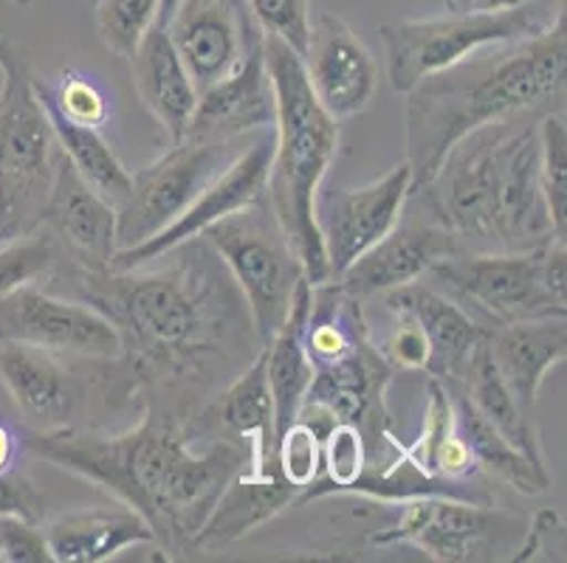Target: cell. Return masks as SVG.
Returning a JSON list of instances; mask_svg holds the SVG:
<instances>
[{"label":"cell","instance_id":"cell-41","mask_svg":"<svg viewBox=\"0 0 567 563\" xmlns=\"http://www.w3.org/2000/svg\"><path fill=\"white\" fill-rule=\"evenodd\" d=\"M565 268H567L565 240H556L554 237L543 251V279H545V288H548L556 299H561V302H565L567 296Z\"/></svg>","mask_w":567,"mask_h":563},{"label":"cell","instance_id":"cell-29","mask_svg":"<svg viewBox=\"0 0 567 563\" xmlns=\"http://www.w3.org/2000/svg\"><path fill=\"white\" fill-rule=\"evenodd\" d=\"M446 389H450L452 403H455L457 431L466 440L468 451H472L474 462H477V471H486L488 477L508 484V488H514L523 496L545 493L550 484L548 468H536L517 448L508 446L503 440V434L481 411L474 409L472 400L463 395L461 386L446 384Z\"/></svg>","mask_w":567,"mask_h":563},{"label":"cell","instance_id":"cell-22","mask_svg":"<svg viewBox=\"0 0 567 563\" xmlns=\"http://www.w3.org/2000/svg\"><path fill=\"white\" fill-rule=\"evenodd\" d=\"M384 302L390 310H406L424 327L426 341H430L426 372L432 378L443 384H461L472 364L474 350L486 335V327L452 296L437 288L417 285V282L386 291Z\"/></svg>","mask_w":567,"mask_h":563},{"label":"cell","instance_id":"cell-26","mask_svg":"<svg viewBox=\"0 0 567 563\" xmlns=\"http://www.w3.org/2000/svg\"><path fill=\"white\" fill-rule=\"evenodd\" d=\"M297 499H300V488L286 482L277 468L268 473H249L246 468H240L220 490L213 513L206 515L189 550H224V546L255 533L257 526L277 519L282 510L297 504Z\"/></svg>","mask_w":567,"mask_h":563},{"label":"cell","instance_id":"cell-2","mask_svg":"<svg viewBox=\"0 0 567 563\" xmlns=\"http://www.w3.org/2000/svg\"><path fill=\"white\" fill-rule=\"evenodd\" d=\"M224 277L204 260H182L162 271H74L71 288L116 324L133 384H173L200 375L220 358L237 304Z\"/></svg>","mask_w":567,"mask_h":563},{"label":"cell","instance_id":"cell-40","mask_svg":"<svg viewBox=\"0 0 567 563\" xmlns=\"http://www.w3.org/2000/svg\"><path fill=\"white\" fill-rule=\"evenodd\" d=\"M0 515H23L34 524L45 519V496L20 468L0 473Z\"/></svg>","mask_w":567,"mask_h":563},{"label":"cell","instance_id":"cell-20","mask_svg":"<svg viewBox=\"0 0 567 563\" xmlns=\"http://www.w3.org/2000/svg\"><path fill=\"white\" fill-rule=\"evenodd\" d=\"M262 38L257 34L240 56L235 69L215 85L198 93L193 124L187 136L193 138H240L260 131H275V87L266 71Z\"/></svg>","mask_w":567,"mask_h":563},{"label":"cell","instance_id":"cell-33","mask_svg":"<svg viewBox=\"0 0 567 563\" xmlns=\"http://www.w3.org/2000/svg\"><path fill=\"white\" fill-rule=\"evenodd\" d=\"M96 31L107 51L131 56L162 14V0H96Z\"/></svg>","mask_w":567,"mask_h":563},{"label":"cell","instance_id":"cell-39","mask_svg":"<svg viewBox=\"0 0 567 563\" xmlns=\"http://www.w3.org/2000/svg\"><path fill=\"white\" fill-rule=\"evenodd\" d=\"M0 561L49 563L51 552L40 524L23 515H0Z\"/></svg>","mask_w":567,"mask_h":563},{"label":"cell","instance_id":"cell-17","mask_svg":"<svg viewBox=\"0 0 567 563\" xmlns=\"http://www.w3.org/2000/svg\"><path fill=\"white\" fill-rule=\"evenodd\" d=\"M0 384L32 431L80 426L87 397L63 355L20 341H0Z\"/></svg>","mask_w":567,"mask_h":563},{"label":"cell","instance_id":"cell-36","mask_svg":"<svg viewBox=\"0 0 567 563\" xmlns=\"http://www.w3.org/2000/svg\"><path fill=\"white\" fill-rule=\"evenodd\" d=\"M277 471L300 493L322 473V437L308 423L293 420L277 437Z\"/></svg>","mask_w":567,"mask_h":563},{"label":"cell","instance_id":"cell-18","mask_svg":"<svg viewBox=\"0 0 567 563\" xmlns=\"http://www.w3.org/2000/svg\"><path fill=\"white\" fill-rule=\"evenodd\" d=\"M40 229L51 237L56 254L63 251L74 271H111L118 251L116 209L82 180L65 155L56 167Z\"/></svg>","mask_w":567,"mask_h":563},{"label":"cell","instance_id":"cell-9","mask_svg":"<svg viewBox=\"0 0 567 563\" xmlns=\"http://www.w3.org/2000/svg\"><path fill=\"white\" fill-rule=\"evenodd\" d=\"M262 133V131H260ZM260 133L240 138H182L151 167L131 175L127 198L116 206L118 251L151 240L184 215L206 186L231 167Z\"/></svg>","mask_w":567,"mask_h":563},{"label":"cell","instance_id":"cell-34","mask_svg":"<svg viewBox=\"0 0 567 563\" xmlns=\"http://www.w3.org/2000/svg\"><path fill=\"white\" fill-rule=\"evenodd\" d=\"M56 260H60V254H56L54 242L43 229L29 237H20V240L3 242L0 246V296L49 277Z\"/></svg>","mask_w":567,"mask_h":563},{"label":"cell","instance_id":"cell-3","mask_svg":"<svg viewBox=\"0 0 567 563\" xmlns=\"http://www.w3.org/2000/svg\"><path fill=\"white\" fill-rule=\"evenodd\" d=\"M565 9L519 43L483 49L412 85L406 96V164L412 192L430 184L461 138L503 118L536 113L565 93Z\"/></svg>","mask_w":567,"mask_h":563},{"label":"cell","instance_id":"cell-10","mask_svg":"<svg viewBox=\"0 0 567 563\" xmlns=\"http://www.w3.org/2000/svg\"><path fill=\"white\" fill-rule=\"evenodd\" d=\"M545 246L530 251H457L437 262L430 277L474 319L483 316V327L565 316V302L545 288Z\"/></svg>","mask_w":567,"mask_h":563},{"label":"cell","instance_id":"cell-23","mask_svg":"<svg viewBox=\"0 0 567 563\" xmlns=\"http://www.w3.org/2000/svg\"><path fill=\"white\" fill-rule=\"evenodd\" d=\"M486 347L499 378L519 406L534 415L548 372L567 358L565 316L494 324L486 327Z\"/></svg>","mask_w":567,"mask_h":563},{"label":"cell","instance_id":"cell-46","mask_svg":"<svg viewBox=\"0 0 567 563\" xmlns=\"http://www.w3.org/2000/svg\"><path fill=\"white\" fill-rule=\"evenodd\" d=\"M543 3H559V0H543Z\"/></svg>","mask_w":567,"mask_h":563},{"label":"cell","instance_id":"cell-30","mask_svg":"<svg viewBox=\"0 0 567 563\" xmlns=\"http://www.w3.org/2000/svg\"><path fill=\"white\" fill-rule=\"evenodd\" d=\"M40 105H43V102H40ZM43 111L51 124V131H54L56 144H60L63 155L71 161V167L82 175V180H85L94 192H100L102 198L116 209V206L127 198L131 173L125 169V164L118 161L113 147L105 142V136H102L96 127H85V124L71 122L63 113H56L54 107L43 105Z\"/></svg>","mask_w":567,"mask_h":563},{"label":"cell","instance_id":"cell-5","mask_svg":"<svg viewBox=\"0 0 567 563\" xmlns=\"http://www.w3.org/2000/svg\"><path fill=\"white\" fill-rule=\"evenodd\" d=\"M266 71L275 87V153L268 164L266 200L300 257L313 288L331 282L313 200L339 147V122L313 100L302 56L277 38H262Z\"/></svg>","mask_w":567,"mask_h":563},{"label":"cell","instance_id":"cell-44","mask_svg":"<svg viewBox=\"0 0 567 563\" xmlns=\"http://www.w3.org/2000/svg\"><path fill=\"white\" fill-rule=\"evenodd\" d=\"M175 3H178V0H162V14H158V23H167L169 20V14L175 12Z\"/></svg>","mask_w":567,"mask_h":563},{"label":"cell","instance_id":"cell-11","mask_svg":"<svg viewBox=\"0 0 567 563\" xmlns=\"http://www.w3.org/2000/svg\"><path fill=\"white\" fill-rule=\"evenodd\" d=\"M519 519L494 504H474L450 496H421L399 502V513L390 526L373 530L370 544H412L432 561L472 563L494 561L499 552L512 550Z\"/></svg>","mask_w":567,"mask_h":563},{"label":"cell","instance_id":"cell-4","mask_svg":"<svg viewBox=\"0 0 567 563\" xmlns=\"http://www.w3.org/2000/svg\"><path fill=\"white\" fill-rule=\"evenodd\" d=\"M536 122L514 116L468 133L412 192L461 251H530L556 237L539 186Z\"/></svg>","mask_w":567,"mask_h":563},{"label":"cell","instance_id":"cell-47","mask_svg":"<svg viewBox=\"0 0 567 563\" xmlns=\"http://www.w3.org/2000/svg\"><path fill=\"white\" fill-rule=\"evenodd\" d=\"M91 3H96V0H91Z\"/></svg>","mask_w":567,"mask_h":563},{"label":"cell","instance_id":"cell-6","mask_svg":"<svg viewBox=\"0 0 567 563\" xmlns=\"http://www.w3.org/2000/svg\"><path fill=\"white\" fill-rule=\"evenodd\" d=\"M32 74L29 51L0 40V246L40 231L63 158Z\"/></svg>","mask_w":567,"mask_h":563},{"label":"cell","instance_id":"cell-28","mask_svg":"<svg viewBox=\"0 0 567 563\" xmlns=\"http://www.w3.org/2000/svg\"><path fill=\"white\" fill-rule=\"evenodd\" d=\"M463 395L472 400V406L503 434V440L508 446L517 448L525 459L536 465V468H545V453H543V440H539V428L530 411H525L517 403V397L512 395V389L505 386V380L499 378L497 366H494L492 353L486 347V335L477 344L472 355V364H468L466 375H463L461 384Z\"/></svg>","mask_w":567,"mask_h":563},{"label":"cell","instance_id":"cell-7","mask_svg":"<svg viewBox=\"0 0 567 563\" xmlns=\"http://www.w3.org/2000/svg\"><path fill=\"white\" fill-rule=\"evenodd\" d=\"M559 12V3L528 0L505 12H446L441 18L386 23L379 29L386 49V80L395 93H406L477 51L543 34Z\"/></svg>","mask_w":567,"mask_h":563},{"label":"cell","instance_id":"cell-42","mask_svg":"<svg viewBox=\"0 0 567 563\" xmlns=\"http://www.w3.org/2000/svg\"><path fill=\"white\" fill-rule=\"evenodd\" d=\"M20 451H23V437L9 420L0 417V473H9L18 468Z\"/></svg>","mask_w":567,"mask_h":563},{"label":"cell","instance_id":"cell-8","mask_svg":"<svg viewBox=\"0 0 567 563\" xmlns=\"http://www.w3.org/2000/svg\"><path fill=\"white\" fill-rule=\"evenodd\" d=\"M200 237L213 246L235 285L240 288L257 344L266 347L286 322L293 293L306 279L300 257L277 223L275 211L262 198L249 209L213 223Z\"/></svg>","mask_w":567,"mask_h":563},{"label":"cell","instance_id":"cell-45","mask_svg":"<svg viewBox=\"0 0 567 563\" xmlns=\"http://www.w3.org/2000/svg\"><path fill=\"white\" fill-rule=\"evenodd\" d=\"M9 3H14V7H20V9H29L34 0H9Z\"/></svg>","mask_w":567,"mask_h":563},{"label":"cell","instance_id":"cell-31","mask_svg":"<svg viewBox=\"0 0 567 563\" xmlns=\"http://www.w3.org/2000/svg\"><path fill=\"white\" fill-rule=\"evenodd\" d=\"M32 85L43 105L54 107L56 113H63L71 122L102 131L107 118H111V105H107V96L102 93V87L94 80H87L85 74H80V71L65 69L56 80L40 76L34 71Z\"/></svg>","mask_w":567,"mask_h":563},{"label":"cell","instance_id":"cell-16","mask_svg":"<svg viewBox=\"0 0 567 563\" xmlns=\"http://www.w3.org/2000/svg\"><path fill=\"white\" fill-rule=\"evenodd\" d=\"M302 69L313 100L333 122H344L373 105L379 65L364 40L337 14H322L311 25Z\"/></svg>","mask_w":567,"mask_h":563},{"label":"cell","instance_id":"cell-38","mask_svg":"<svg viewBox=\"0 0 567 563\" xmlns=\"http://www.w3.org/2000/svg\"><path fill=\"white\" fill-rule=\"evenodd\" d=\"M390 313H393V330L384 335L381 344H375L381 358L393 369H426V364H430V341H426L424 327L406 310H390Z\"/></svg>","mask_w":567,"mask_h":563},{"label":"cell","instance_id":"cell-19","mask_svg":"<svg viewBox=\"0 0 567 563\" xmlns=\"http://www.w3.org/2000/svg\"><path fill=\"white\" fill-rule=\"evenodd\" d=\"M455 237L435 220H415V223H395V229L368 248L355 262H350L337 279H331L339 291L355 299L375 296L393 288L410 285L432 271L441 260L457 254Z\"/></svg>","mask_w":567,"mask_h":563},{"label":"cell","instance_id":"cell-24","mask_svg":"<svg viewBox=\"0 0 567 563\" xmlns=\"http://www.w3.org/2000/svg\"><path fill=\"white\" fill-rule=\"evenodd\" d=\"M127 60L144 111L162 124L169 144L187 138L198 105V87L189 80L167 29L162 23L153 25Z\"/></svg>","mask_w":567,"mask_h":563},{"label":"cell","instance_id":"cell-25","mask_svg":"<svg viewBox=\"0 0 567 563\" xmlns=\"http://www.w3.org/2000/svg\"><path fill=\"white\" fill-rule=\"evenodd\" d=\"M43 535L56 563H102L127 546L156 544L153 526L122 502L69 510L45 521Z\"/></svg>","mask_w":567,"mask_h":563},{"label":"cell","instance_id":"cell-21","mask_svg":"<svg viewBox=\"0 0 567 563\" xmlns=\"http://www.w3.org/2000/svg\"><path fill=\"white\" fill-rule=\"evenodd\" d=\"M198 431L213 440H235L249 451V473H268L277 468L275 403L266 378V350L237 372V378L200 411Z\"/></svg>","mask_w":567,"mask_h":563},{"label":"cell","instance_id":"cell-14","mask_svg":"<svg viewBox=\"0 0 567 563\" xmlns=\"http://www.w3.org/2000/svg\"><path fill=\"white\" fill-rule=\"evenodd\" d=\"M271 153H275V131H262L244 153L237 155L231 167L206 186L204 192L189 204V209L175 217L167 229L153 234L151 240L138 242V246L116 251L111 271H131V268H142L153 260H162L173 248H182L193 237H200L209 226L224 220V217L249 209L257 200L266 198Z\"/></svg>","mask_w":567,"mask_h":563},{"label":"cell","instance_id":"cell-48","mask_svg":"<svg viewBox=\"0 0 567 563\" xmlns=\"http://www.w3.org/2000/svg\"><path fill=\"white\" fill-rule=\"evenodd\" d=\"M0 563H3V561H0Z\"/></svg>","mask_w":567,"mask_h":563},{"label":"cell","instance_id":"cell-13","mask_svg":"<svg viewBox=\"0 0 567 563\" xmlns=\"http://www.w3.org/2000/svg\"><path fill=\"white\" fill-rule=\"evenodd\" d=\"M412 195L410 164L401 161L381 178L355 189H322L313 200V220L322 237L328 271L337 279L350 262L373 248L401 220Z\"/></svg>","mask_w":567,"mask_h":563},{"label":"cell","instance_id":"cell-37","mask_svg":"<svg viewBox=\"0 0 567 563\" xmlns=\"http://www.w3.org/2000/svg\"><path fill=\"white\" fill-rule=\"evenodd\" d=\"M246 7L262 29V34L277 38L300 56L306 54L313 25L308 0H246Z\"/></svg>","mask_w":567,"mask_h":563},{"label":"cell","instance_id":"cell-35","mask_svg":"<svg viewBox=\"0 0 567 563\" xmlns=\"http://www.w3.org/2000/svg\"><path fill=\"white\" fill-rule=\"evenodd\" d=\"M455 428H457V417H455V403H452L450 389H446L443 380L430 378V384H426V411H424V426H421V434H417L410 446H401V442L395 440V448L404 451L406 457L421 468V471L432 477V459H435L437 448L450 440L452 434H455Z\"/></svg>","mask_w":567,"mask_h":563},{"label":"cell","instance_id":"cell-27","mask_svg":"<svg viewBox=\"0 0 567 563\" xmlns=\"http://www.w3.org/2000/svg\"><path fill=\"white\" fill-rule=\"evenodd\" d=\"M313 285L302 279L297 293H293L291 310H288L282 327L271 335L266 347V378L271 389V403H275V431L280 437L306 403L308 386H311L313 369L306 355V322L311 313Z\"/></svg>","mask_w":567,"mask_h":563},{"label":"cell","instance_id":"cell-15","mask_svg":"<svg viewBox=\"0 0 567 563\" xmlns=\"http://www.w3.org/2000/svg\"><path fill=\"white\" fill-rule=\"evenodd\" d=\"M164 29L198 93L224 80L262 31L246 0H178Z\"/></svg>","mask_w":567,"mask_h":563},{"label":"cell","instance_id":"cell-1","mask_svg":"<svg viewBox=\"0 0 567 563\" xmlns=\"http://www.w3.org/2000/svg\"><path fill=\"white\" fill-rule=\"evenodd\" d=\"M23 448L71 477L96 484L136 510L167 550H189L213 513L220 490L249 462L246 446L206 437L195 448L193 428L147 403L127 431L107 434L71 426L60 431H20Z\"/></svg>","mask_w":567,"mask_h":563},{"label":"cell","instance_id":"cell-12","mask_svg":"<svg viewBox=\"0 0 567 563\" xmlns=\"http://www.w3.org/2000/svg\"><path fill=\"white\" fill-rule=\"evenodd\" d=\"M0 341H20L49 353L118 361L125 353L116 324L82 299H63L34 282L0 296Z\"/></svg>","mask_w":567,"mask_h":563},{"label":"cell","instance_id":"cell-32","mask_svg":"<svg viewBox=\"0 0 567 563\" xmlns=\"http://www.w3.org/2000/svg\"><path fill=\"white\" fill-rule=\"evenodd\" d=\"M539 133V186H543V200L548 209L550 226L559 240H565L567 231V131L565 118L559 113H548L536 122Z\"/></svg>","mask_w":567,"mask_h":563},{"label":"cell","instance_id":"cell-43","mask_svg":"<svg viewBox=\"0 0 567 563\" xmlns=\"http://www.w3.org/2000/svg\"><path fill=\"white\" fill-rule=\"evenodd\" d=\"M450 12H505L517 9L528 0H443Z\"/></svg>","mask_w":567,"mask_h":563}]
</instances>
